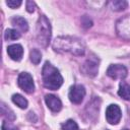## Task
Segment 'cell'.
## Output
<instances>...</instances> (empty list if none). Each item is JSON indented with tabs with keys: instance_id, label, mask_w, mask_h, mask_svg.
Returning a JSON list of instances; mask_svg holds the SVG:
<instances>
[{
	"instance_id": "cell-20",
	"label": "cell",
	"mask_w": 130,
	"mask_h": 130,
	"mask_svg": "<svg viewBox=\"0 0 130 130\" xmlns=\"http://www.w3.org/2000/svg\"><path fill=\"white\" fill-rule=\"evenodd\" d=\"M22 1L21 0H7L6 1V4L10 7V8H16V7H19L21 5Z\"/></svg>"
},
{
	"instance_id": "cell-6",
	"label": "cell",
	"mask_w": 130,
	"mask_h": 130,
	"mask_svg": "<svg viewBox=\"0 0 130 130\" xmlns=\"http://www.w3.org/2000/svg\"><path fill=\"white\" fill-rule=\"evenodd\" d=\"M69 100L71 103L73 104H80L83 101V98L85 96V88L83 85L81 84H75L73 86H71L69 93H68Z\"/></svg>"
},
{
	"instance_id": "cell-23",
	"label": "cell",
	"mask_w": 130,
	"mask_h": 130,
	"mask_svg": "<svg viewBox=\"0 0 130 130\" xmlns=\"http://www.w3.org/2000/svg\"><path fill=\"white\" fill-rule=\"evenodd\" d=\"M82 24H83V26H85V27H89V26H91L92 21H91L86 15H84L83 18H82Z\"/></svg>"
},
{
	"instance_id": "cell-8",
	"label": "cell",
	"mask_w": 130,
	"mask_h": 130,
	"mask_svg": "<svg viewBox=\"0 0 130 130\" xmlns=\"http://www.w3.org/2000/svg\"><path fill=\"white\" fill-rule=\"evenodd\" d=\"M127 73V68L121 64H112L107 70V75L113 79H124Z\"/></svg>"
},
{
	"instance_id": "cell-11",
	"label": "cell",
	"mask_w": 130,
	"mask_h": 130,
	"mask_svg": "<svg viewBox=\"0 0 130 130\" xmlns=\"http://www.w3.org/2000/svg\"><path fill=\"white\" fill-rule=\"evenodd\" d=\"M45 102L48 108L53 112H59L62 108V103L60 99L54 94H47L45 96Z\"/></svg>"
},
{
	"instance_id": "cell-24",
	"label": "cell",
	"mask_w": 130,
	"mask_h": 130,
	"mask_svg": "<svg viewBox=\"0 0 130 130\" xmlns=\"http://www.w3.org/2000/svg\"><path fill=\"white\" fill-rule=\"evenodd\" d=\"M123 130H129V129H123Z\"/></svg>"
},
{
	"instance_id": "cell-21",
	"label": "cell",
	"mask_w": 130,
	"mask_h": 130,
	"mask_svg": "<svg viewBox=\"0 0 130 130\" xmlns=\"http://www.w3.org/2000/svg\"><path fill=\"white\" fill-rule=\"evenodd\" d=\"M1 129H2V130H18L16 127L12 126L11 124H9V123H8V122H6V121H4V122L2 123Z\"/></svg>"
},
{
	"instance_id": "cell-4",
	"label": "cell",
	"mask_w": 130,
	"mask_h": 130,
	"mask_svg": "<svg viewBox=\"0 0 130 130\" xmlns=\"http://www.w3.org/2000/svg\"><path fill=\"white\" fill-rule=\"evenodd\" d=\"M116 31L120 38L130 40V15L124 16L116 22Z\"/></svg>"
},
{
	"instance_id": "cell-15",
	"label": "cell",
	"mask_w": 130,
	"mask_h": 130,
	"mask_svg": "<svg viewBox=\"0 0 130 130\" xmlns=\"http://www.w3.org/2000/svg\"><path fill=\"white\" fill-rule=\"evenodd\" d=\"M12 102L14 104H16V106H18L21 109H25L27 107V101L21 94H18V93L13 94L12 95Z\"/></svg>"
},
{
	"instance_id": "cell-13",
	"label": "cell",
	"mask_w": 130,
	"mask_h": 130,
	"mask_svg": "<svg viewBox=\"0 0 130 130\" xmlns=\"http://www.w3.org/2000/svg\"><path fill=\"white\" fill-rule=\"evenodd\" d=\"M118 94L127 101H130V85L125 83V82H121L120 83V87L118 90Z\"/></svg>"
},
{
	"instance_id": "cell-3",
	"label": "cell",
	"mask_w": 130,
	"mask_h": 130,
	"mask_svg": "<svg viewBox=\"0 0 130 130\" xmlns=\"http://www.w3.org/2000/svg\"><path fill=\"white\" fill-rule=\"evenodd\" d=\"M51 24L48 18L45 15H41L39 17L37 23V40L38 43L46 48L51 40Z\"/></svg>"
},
{
	"instance_id": "cell-5",
	"label": "cell",
	"mask_w": 130,
	"mask_h": 130,
	"mask_svg": "<svg viewBox=\"0 0 130 130\" xmlns=\"http://www.w3.org/2000/svg\"><path fill=\"white\" fill-rule=\"evenodd\" d=\"M17 83L19 87L27 93H31L35 90V83H34L32 76L27 72H21L19 74Z\"/></svg>"
},
{
	"instance_id": "cell-9",
	"label": "cell",
	"mask_w": 130,
	"mask_h": 130,
	"mask_svg": "<svg viewBox=\"0 0 130 130\" xmlns=\"http://www.w3.org/2000/svg\"><path fill=\"white\" fill-rule=\"evenodd\" d=\"M121 117H122V113H121V110H120L119 106L112 104L107 108V110H106V119L110 124H112V125L118 124L121 120Z\"/></svg>"
},
{
	"instance_id": "cell-2",
	"label": "cell",
	"mask_w": 130,
	"mask_h": 130,
	"mask_svg": "<svg viewBox=\"0 0 130 130\" xmlns=\"http://www.w3.org/2000/svg\"><path fill=\"white\" fill-rule=\"evenodd\" d=\"M42 77L44 86L52 90L58 89L63 83V77L60 74L59 70L48 61L45 62L43 66Z\"/></svg>"
},
{
	"instance_id": "cell-1",
	"label": "cell",
	"mask_w": 130,
	"mask_h": 130,
	"mask_svg": "<svg viewBox=\"0 0 130 130\" xmlns=\"http://www.w3.org/2000/svg\"><path fill=\"white\" fill-rule=\"evenodd\" d=\"M54 50L58 52H66L75 56H82L85 53L83 42L74 37H58L53 42Z\"/></svg>"
},
{
	"instance_id": "cell-17",
	"label": "cell",
	"mask_w": 130,
	"mask_h": 130,
	"mask_svg": "<svg viewBox=\"0 0 130 130\" xmlns=\"http://www.w3.org/2000/svg\"><path fill=\"white\" fill-rule=\"evenodd\" d=\"M29 58L34 64H39L42 59V54L38 49H32L29 53Z\"/></svg>"
},
{
	"instance_id": "cell-16",
	"label": "cell",
	"mask_w": 130,
	"mask_h": 130,
	"mask_svg": "<svg viewBox=\"0 0 130 130\" xmlns=\"http://www.w3.org/2000/svg\"><path fill=\"white\" fill-rule=\"evenodd\" d=\"M4 38L6 41H13L20 38V32H18L16 29L13 28H7L4 34Z\"/></svg>"
},
{
	"instance_id": "cell-22",
	"label": "cell",
	"mask_w": 130,
	"mask_h": 130,
	"mask_svg": "<svg viewBox=\"0 0 130 130\" xmlns=\"http://www.w3.org/2000/svg\"><path fill=\"white\" fill-rule=\"evenodd\" d=\"M36 8V4L32 1H26V10L28 12H34Z\"/></svg>"
},
{
	"instance_id": "cell-19",
	"label": "cell",
	"mask_w": 130,
	"mask_h": 130,
	"mask_svg": "<svg viewBox=\"0 0 130 130\" xmlns=\"http://www.w3.org/2000/svg\"><path fill=\"white\" fill-rule=\"evenodd\" d=\"M1 113H2V115H3L4 117H6L8 120H14V119H15V116H14L13 112H12L9 108H7L4 104H2V106H1Z\"/></svg>"
},
{
	"instance_id": "cell-7",
	"label": "cell",
	"mask_w": 130,
	"mask_h": 130,
	"mask_svg": "<svg viewBox=\"0 0 130 130\" xmlns=\"http://www.w3.org/2000/svg\"><path fill=\"white\" fill-rule=\"evenodd\" d=\"M81 71L86 76L94 77L99 71V60L93 57L87 59L81 66Z\"/></svg>"
},
{
	"instance_id": "cell-12",
	"label": "cell",
	"mask_w": 130,
	"mask_h": 130,
	"mask_svg": "<svg viewBox=\"0 0 130 130\" xmlns=\"http://www.w3.org/2000/svg\"><path fill=\"white\" fill-rule=\"evenodd\" d=\"M11 21H12V24H13V25L19 27L20 30H22V31H26V30L28 29L27 21H26L23 17H21V16H15V17L12 18Z\"/></svg>"
},
{
	"instance_id": "cell-10",
	"label": "cell",
	"mask_w": 130,
	"mask_h": 130,
	"mask_svg": "<svg viewBox=\"0 0 130 130\" xmlns=\"http://www.w3.org/2000/svg\"><path fill=\"white\" fill-rule=\"evenodd\" d=\"M7 53L9 57L14 60V61H20L22 56H23V48L19 44H13L8 46L7 48Z\"/></svg>"
},
{
	"instance_id": "cell-14",
	"label": "cell",
	"mask_w": 130,
	"mask_h": 130,
	"mask_svg": "<svg viewBox=\"0 0 130 130\" xmlns=\"http://www.w3.org/2000/svg\"><path fill=\"white\" fill-rule=\"evenodd\" d=\"M127 6H128V3L124 0H115L110 2V7L112 8V10H115V11L124 10L125 8H127Z\"/></svg>"
},
{
	"instance_id": "cell-18",
	"label": "cell",
	"mask_w": 130,
	"mask_h": 130,
	"mask_svg": "<svg viewBox=\"0 0 130 130\" xmlns=\"http://www.w3.org/2000/svg\"><path fill=\"white\" fill-rule=\"evenodd\" d=\"M61 128L62 130H78V125L75 121L69 119L61 125Z\"/></svg>"
}]
</instances>
